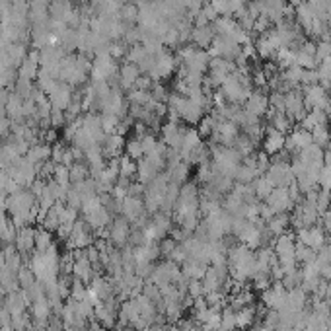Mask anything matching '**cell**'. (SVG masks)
Instances as JSON below:
<instances>
[{
	"mask_svg": "<svg viewBox=\"0 0 331 331\" xmlns=\"http://www.w3.org/2000/svg\"><path fill=\"white\" fill-rule=\"evenodd\" d=\"M220 329L222 331H234L236 329V310L230 306L220 314Z\"/></svg>",
	"mask_w": 331,
	"mask_h": 331,
	"instance_id": "8",
	"label": "cell"
},
{
	"mask_svg": "<svg viewBox=\"0 0 331 331\" xmlns=\"http://www.w3.org/2000/svg\"><path fill=\"white\" fill-rule=\"evenodd\" d=\"M129 236H131V228H129V220L125 216L117 218L113 222V228H111V241L115 245H125L129 241Z\"/></svg>",
	"mask_w": 331,
	"mask_h": 331,
	"instance_id": "3",
	"label": "cell"
},
{
	"mask_svg": "<svg viewBox=\"0 0 331 331\" xmlns=\"http://www.w3.org/2000/svg\"><path fill=\"white\" fill-rule=\"evenodd\" d=\"M125 152L129 158H133L135 162H138L142 156H144V150H142V144H140V138H131L125 146Z\"/></svg>",
	"mask_w": 331,
	"mask_h": 331,
	"instance_id": "9",
	"label": "cell"
},
{
	"mask_svg": "<svg viewBox=\"0 0 331 331\" xmlns=\"http://www.w3.org/2000/svg\"><path fill=\"white\" fill-rule=\"evenodd\" d=\"M119 176L121 178H129V180L136 178V162L133 158H129V156L119 158Z\"/></svg>",
	"mask_w": 331,
	"mask_h": 331,
	"instance_id": "7",
	"label": "cell"
},
{
	"mask_svg": "<svg viewBox=\"0 0 331 331\" xmlns=\"http://www.w3.org/2000/svg\"><path fill=\"white\" fill-rule=\"evenodd\" d=\"M312 140H314V144L321 146V148L329 142V133L325 131L323 125H319V127H314V129H312Z\"/></svg>",
	"mask_w": 331,
	"mask_h": 331,
	"instance_id": "11",
	"label": "cell"
},
{
	"mask_svg": "<svg viewBox=\"0 0 331 331\" xmlns=\"http://www.w3.org/2000/svg\"><path fill=\"white\" fill-rule=\"evenodd\" d=\"M331 207V191H325V189H319L316 197V209L319 214L327 212Z\"/></svg>",
	"mask_w": 331,
	"mask_h": 331,
	"instance_id": "10",
	"label": "cell"
},
{
	"mask_svg": "<svg viewBox=\"0 0 331 331\" xmlns=\"http://www.w3.org/2000/svg\"><path fill=\"white\" fill-rule=\"evenodd\" d=\"M252 187H254V193H256V197L259 199V201H265V199L269 197V193L275 189L273 183L267 180L265 174H263V176H257L256 180L252 181Z\"/></svg>",
	"mask_w": 331,
	"mask_h": 331,
	"instance_id": "5",
	"label": "cell"
},
{
	"mask_svg": "<svg viewBox=\"0 0 331 331\" xmlns=\"http://www.w3.org/2000/svg\"><path fill=\"white\" fill-rule=\"evenodd\" d=\"M265 205L275 214L292 211V207H294V203L290 199V193H288V187H275L271 193H269V197L265 199Z\"/></svg>",
	"mask_w": 331,
	"mask_h": 331,
	"instance_id": "1",
	"label": "cell"
},
{
	"mask_svg": "<svg viewBox=\"0 0 331 331\" xmlns=\"http://www.w3.org/2000/svg\"><path fill=\"white\" fill-rule=\"evenodd\" d=\"M288 226H290V214L288 212H279V214H275L267 220V230H269V234H275V236L285 234Z\"/></svg>",
	"mask_w": 331,
	"mask_h": 331,
	"instance_id": "4",
	"label": "cell"
},
{
	"mask_svg": "<svg viewBox=\"0 0 331 331\" xmlns=\"http://www.w3.org/2000/svg\"><path fill=\"white\" fill-rule=\"evenodd\" d=\"M285 144H286V138L281 131H275L271 129L267 136H265V142H263V152L269 154V156H275L277 152L285 150Z\"/></svg>",
	"mask_w": 331,
	"mask_h": 331,
	"instance_id": "2",
	"label": "cell"
},
{
	"mask_svg": "<svg viewBox=\"0 0 331 331\" xmlns=\"http://www.w3.org/2000/svg\"><path fill=\"white\" fill-rule=\"evenodd\" d=\"M256 321V310L252 306H243L240 310H236V327L245 329Z\"/></svg>",
	"mask_w": 331,
	"mask_h": 331,
	"instance_id": "6",
	"label": "cell"
},
{
	"mask_svg": "<svg viewBox=\"0 0 331 331\" xmlns=\"http://www.w3.org/2000/svg\"><path fill=\"white\" fill-rule=\"evenodd\" d=\"M265 107H267V104H265V98H261V96H256V98H252L250 100V106H247V111L250 113H254V115H261L263 111H265Z\"/></svg>",
	"mask_w": 331,
	"mask_h": 331,
	"instance_id": "12",
	"label": "cell"
},
{
	"mask_svg": "<svg viewBox=\"0 0 331 331\" xmlns=\"http://www.w3.org/2000/svg\"><path fill=\"white\" fill-rule=\"evenodd\" d=\"M90 331H106V329H102V327H100V325H92V327H90Z\"/></svg>",
	"mask_w": 331,
	"mask_h": 331,
	"instance_id": "13",
	"label": "cell"
}]
</instances>
